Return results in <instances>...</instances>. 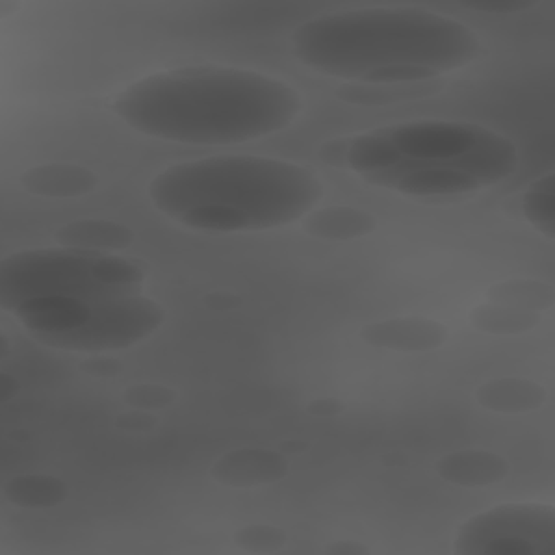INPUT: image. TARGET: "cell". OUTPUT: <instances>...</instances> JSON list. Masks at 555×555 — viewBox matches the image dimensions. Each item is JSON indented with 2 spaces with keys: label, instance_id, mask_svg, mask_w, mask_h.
I'll return each instance as SVG.
<instances>
[{
  "label": "cell",
  "instance_id": "83f0119b",
  "mask_svg": "<svg viewBox=\"0 0 555 555\" xmlns=\"http://www.w3.org/2000/svg\"><path fill=\"white\" fill-rule=\"evenodd\" d=\"M306 412L312 416H338L340 412H345V403L334 397H323V399L310 401L306 405Z\"/></svg>",
  "mask_w": 555,
  "mask_h": 555
},
{
  "label": "cell",
  "instance_id": "44dd1931",
  "mask_svg": "<svg viewBox=\"0 0 555 555\" xmlns=\"http://www.w3.org/2000/svg\"><path fill=\"white\" fill-rule=\"evenodd\" d=\"M520 210L538 232L555 238V173H544L525 189Z\"/></svg>",
  "mask_w": 555,
  "mask_h": 555
},
{
  "label": "cell",
  "instance_id": "9a60e30c",
  "mask_svg": "<svg viewBox=\"0 0 555 555\" xmlns=\"http://www.w3.org/2000/svg\"><path fill=\"white\" fill-rule=\"evenodd\" d=\"M301 228L321 241H353L371 234L377 228V219L356 206H325L312 208L301 219Z\"/></svg>",
  "mask_w": 555,
  "mask_h": 555
},
{
  "label": "cell",
  "instance_id": "5bb4252c",
  "mask_svg": "<svg viewBox=\"0 0 555 555\" xmlns=\"http://www.w3.org/2000/svg\"><path fill=\"white\" fill-rule=\"evenodd\" d=\"M475 401L494 414H525L546 403V388L527 377H494L477 386Z\"/></svg>",
  "mask_w": 555,
  "mask_h": 555
},
{
  "label": "cell",
  "instance_id": "5b68a950",
  "mask_svg": "<svg viewBox=\"0 0 555 555\" xmlns=\"http://www.w3.org/2000/svg\"><path fill=\"white\" fill-rule=\"evenodd\" d=\"M455 555H553L555 507L507 503L464 520L453 538Z\"/></svg>",
  "mask_w": 555,
  "mask_h": 555
},
{
  "label": "cell",
  "instance_id": "484cf974",
  "mask_svg": "<svg viewBox=\"0 0 555 555\" xmlns=\"http://www.w3.org/2000/svg\"><path fill=\"white\" fill-rule=\"evenodd\" d=\"M464 9L468 11H479V13H496V15H509V13H522L531 7H535V2H522V0H514V2H462Z\"/></svg>",
  "mask_w": 555,
  "mask_h": 555
},
{
  "label": "cell",
  "instance_id": "7a4b0ae2",
  "mask_svg": "<svg viewBox=\"0 0 555 555\" xmlns=\"http://www.w3.org/2000/svg\"><path fill=\"white\" fill-rule=\"evenodd\" d=\"M301 108L284 80L236 67H184L126 87L113 111L137 132L186 145H234L284 130Z\"/></svg>",
  "mask_w": 555,
  "mask_h": 555
},
{
  "label": "cell",
  "instance_id": "7c38bea8",
  "mask_svg": "<svg viewBox=\"0 0 555 555\" xmlns=\"http://www.w3.org/2000/svg\"><path fill=\"white\" fill-rule=\"evenodd\" d=\"M20 184L37 197L74 199L89 195L98 186L95 171L74 163H43L26 169Z\"/></svg>",
  "mask_w": 555,
  "mask_h": 555
},
{
  "label": "cell",
  "instance_id": "603a6c76",
  "mask_svg": "<svg viewBox=\"0 0 555 555\" xmlns=\"http://www.w3.org/2000/svg\"><path fill=\"white\" fill-rule=\"evenodd\" d=\"M121 399L130 408L154 412L171 405L176 401V390L160 382H137L126 386V390L121 392Z\"/></svg>",
  "mask_w": 555,
  "mask_h": 555
},
{
  "label": "cell",
  "instance_id": "2e32d148",
  "mask_svg": "<svg viewBox=\"0 0 555 555\" xmlns=\"http://www.w3.org/2000/svg\"><path fill=\"white\" fill-rule=\"evenodd\" d=\"M2 496L20 509H48L61 505L69 496V488L61 477L26 473L15 475L4 483Z\"/></svg>",
  "mask_w": 555,
  "mask_h": 555
},
{
  "label": "cell",
  "instance_id": "3957f363",
  "mask_svg": "<svg viewBox=\"0 0 555 555\" xmlns=\"http://www.w3.org/2000/svg\"><path fill=\"white\" fill-rule=\"evenodd\" d=\"M158 212L197 232H249L301 221L323 197L312 169L267 156L171 165L147 186Z\"/></svg>",
  "mask_w": 555,
  "mask_h": 555
},
{
  "label": "cell",
  "instance_id": "8992f818",
  "mask_svg": "<svg viewBox=\"0 0 555 555\" xmlns=\"http://www.w3.org/2000/svg\"><path fill=\"white\" fill-rule=\"evenodd\" d=\"M165 308L141 295H124L106 301H98L91 308L89 319L65 334L43 338L48 347L82 353H111L128 349L150 338L165 323Z\"/></svg>",
  "mask_w": 555,
  "mask_h": 555
},
{
  "label": "cell",
  "instance_id": "9c48e42d",
  "mask_svg": "<svg viewBox=\"0 0 555 555\" xmlns=\"http://www.w3.org/2000/svg\"><path fill=\"white\" fill-rule=\"evenodd\" d=\"M360 338L375 349L423 353L442 347L449 338V330L427 317H390L364 325Z\"/></svg>",
  "mask_w": 555,
  "mask_h": 555
},
{
  "label": "cell",
  "instance_id": "e0dca14e",
  "mask_svg": "<svg viewBox=\"0 0 555 555\" xmlns=\"http://www.w3.org/2000/svg\"><path fill=\"white\" fill-rule=\"evenodd\" d=\"M486 299L492 304L540 314L548 312L555 306V288L538 278H509L494 282L486 291Z\"/></svg>",
  "mask_w": 555,
  "mask_h": 555
},
{
  "label": "cell",
  "instance_id": "d4e9b609",
  "mask_svg": "<svg viewBox=\"0 0 555 555\" xmlns=\"http://www.w3.org/2000/svg\"><path fill=\"white\" fill-rule=\"evenodd\" d=\"M80 369L93 377H115L121 371V362L106 353H91Z\"/></svg>",
  "mask_w": 555,
  "mask_h": 555
},
{
  "label": "cell",
  "instance_id": "30bf717a",
  "mask_svg": "<svg viewBox=\"0 0 555 555\" xmlns=\"http://www.w3.org/2000/svg\"><path fill=\"white\" fill-rule=\"evenodd\" d=\"M91 308L93 304L72 297H37L15 306L11 314L35 340L41 343L43 338L80 327L89 319Z\"/></svg>",
  "mask_w": 555,
  "mask_h": 555
},
{
  "label": "cell",
  "instance_id": "ac0fdd59",
  "mask_svg": "<svg viewBox=\"0 0 555 555\" xmlns=\"http://www.w3.org/2000/svg\"><path fill=\"white\" fill-rule=\"evenodd\" d=\"M399 163V152L386 137V130H373L366 134L349 137L345 167L360 173L362 178L392 169Z\"/></svg>",
  "mask_w": 555,
  "mask_h": 555
},
{
  "label": "cell",
  "instance_id": "cb8c5ba5",
  "mask_svg": "<svg viewBox=\"0 0 555 555\" xmlns=\"http://www.w3.org/2000/svg\"><path fill=\"white\" fill-rule=\"evenodd\" d=\"M156 425H158V421H156V416H152V412L137 410V408H132V412L119 414L115 418V427L130 431V434H150Z\"/></svg>",
  "mask_w": 555,
  "mask_h": 555
},
{
  "label": "cell",
  "instance_id": "277c9868",
  "mask_svg": "<svg viewBox=\"0 0 555 555\" xmlns=\"http://www.w3.org/2000/svg\"><path fill=\"white\" fill-rule=\"evenodd\" d=\"M143 269L115 254L72 247L24 249L0 262V308L13 312L26 299L72 297L89 304L134 295L143 288Z\"/></svg>",
  "mask_w": 555,
  "mask_h": 555
},
{
  "label": "cell",
  "instance_id": "8fae6325",
  "mask_svg": "<svg viewBox=\"0 0 555 555\" xmlns=\"http://www.w3.org/2000/svg\"><path fill=\"white\" fill-rule=\"evenodd\" d=\"M434 470L451 486L481 488L503 481L509 475V462L488 449H460L436 460Z\"/></svg>",
  "mask_w": 555,
  "mask_h": 555
},
{
  "label": "cell",
  "instance_id": "7402d4cb",
  "mask_svg": "<svg viewBox=\"0 0 555 555\" xmlns=\"http://www.w3.org/2000/svg\"><path fill=\"white\" fill-rule=\"evenodd\" d=\"M234 544L247 553H275L282 551L288 535L284 529L269 522H251L234 533Z\"/></svg>",
  "mask_w": 555,
  "mask_h": 555
},
{
  "label": "cell",
  "instance_id": "ba28073f",
  "mask_svg": "<svg viewBox=\"0 0 555 555\" xmlns=\"http://www.w3.org/2000/svg\"><path fill=\"white\" fill-rule=\"evenodd\" d=\"M291 470L288 460L260 447H241L219 455L210 466V477L228 488H258L282 481Z\"/></svg>",
  "mask_w": 555,
  "mask_h": 555
},
{
  "label": "cell",
  "instance_id": "ffe728a7",
  "mask_svg": "<svg viewBox=\"0 0 555 555\" xmlns=\"http://www.w3.org/2000/svg\"><path fill=\"white\" fill-rule=\"evenodd\" d=\"M540 323V314L516 310L501 304H479L470 310V325L483 334L494 336H512V334H525L533 330Z\"/></svg>",
  "mask_w": 555,
  "mask_h": 555
},
{
  "label": "cell",
  "instance_id": "4316f807",
  "mask_svg": "<svg viewBox=\"0 0 555 555\" xmlns=\"http://www.w3.org/2000/svg\"><path fill=\"white\" fill-rule=\"evenodd\" d=\"M347 147H349V137H336L330 139L325 143L319 145L317 154L325 165L332 167H345V158H347Z\"/></svg>",
  "mask_w": 555,
  "mask_h": 555
},
{
  "label": "cell",
  "instance_id": "6da1fadb",
  "mask_svg": "<svg viewBox=\"0 0 555 555\" xmlns=\"http://www.w3.org/2000/svg\"><path fill=\"white\" fill-rule=\"evenodd\" d=\"M481 52L473 28L421 7L336 11L308 20L293 33V54L304 65L364 85L434 80Z\"/></svg>",
  "mask_w": 555,
  "mask_h": 555
},
{
  "label": "cell",
  "instance_id": "4fadbf2b",
  "mask_svg": "<svg viewBox=\"0 0 555 555\" xmlns=\"http://www.w3.org/2000/svg\"><path fill=\"white\" fill-rule=\"evenodd\" d=\"M54 241L61 247L95 251V254H117L132 245L134 232L119 221L111 219H76L63 223L54 232Z\"/></svg>",
  "mask_w": 555,
  "mask_h": 555
},
{
  "label": "cell",
  "instance_id": "52a82bcc",
  "mask_svg": "<svg viewBox=\"0 0 555 555\" xmlns=\"http://www.w3.org/2000/svg\"><path fill=\"white\" fill-rule=\"evenodd\" d=\"M371 184L392 189L412 197H447L481 189L475 178L451 167H412L395 165L382 173L364 178Z\"/></svg>",
  "mask_w": 555,
  "mask_h": 555
},
{
  "label": "cell",
  "instance_id": "f1b7e54d",
  "mask_svg": "<svg viewBox=\"0 0 555 555\" xmlns=\"http://www.w3.org/2000/svg\"><path fill=\"white\" fill-rule=\"evenodd\" d=\"M327 553L332 555H366L369 548L356 540H338V542H332L327 544L325 548Z\"/></svg>",
  "mask_w": 555,
  "mask_h": 555
},
{
  "label": "cell",
  "instance_id": "d6986e66",
  "mask_svg": "<svg viewBox=\"0 0 555 555\" xmlns=\"http://www.w3.org/2000/svg\"><path fill=\"white\" fill-rule=\"evenodd\" d=\"M442 80H425V82H405V85H364L349 82L336 91V95L349 104H392L408 98H423L442 89Z\"/></svg>",
  "mask_w": 555,
  "mask_h": 555
}]
</instances>
